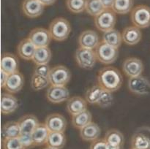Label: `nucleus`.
<instances>
[{
    "instance_id": "a19ab883",
    "label": "nucleus",
    "mask_w": 150,
    "mask_h": 149,
    "mask_svg": "<svg viewBox=\"0 0 150 149\" xmlns=\"http://www.w3.org/2000/svg\"><path fill=\"white\" fill-rule=\"evenodd\" d=\"M7 77H8V74L3 70H1V87L2 89H4V87H5Z\"/></svg>"
},
{
    "instance_id": "c756f323",
    "label": "nucleus",
    "mask_w": 150,
    "mask_h": 149,
    "mask_svg": "<svg viewBox=\"0 0 150 149\" xmlns=\"http://www.w3.org/2000/svg\"><path fill=\"white\" fill-rule=\"evenodd\" d=\"M65 143L66 137L64 132H50L46 145L55 149H62Z\"/></svg>"
},
{
    "instance_id": "f704fd0d",
    "label": "nucleus",
    "mask_w": 150,
    "mask_h": 149,
    "mask_svg": "<svg viewBox=\"0 0 150 149\" xmlns=\"http://www.w3.org/2000/svg\"><path fill=\"white\" fill-rule=\"evenodd\" d=\"M86 0H66V6L69 11L81 13L86 9Z\"/></svg>"
},
{
    "instance_id": "423d86ee",
    "label": "nucleus",
    "mask_w": 150,
    "mask_h": 149,
    "mask_svg": "<svg viewBox=\"0 0 150 149\" xmlns=\"http://www.w3.org/2000/svg\"><path fill=\"white\" fill-rule=\"evenodd\" d=\"M75 59L78 65L84 70H91L98 61L96 53L94 50L79 47L75 53Z\"/></svg>"
},
{
    "instance_id": "f03ea898",
    "label": "nucleus",
    "mask_w": 150,
    "mask_h": 149,
    "mask_svg": "<svg viewBox=\"0 0 150 149\" xmlns=\"http://www.w3.org/2000/svg\"><path fill=\"white\" fill-rule=\"evenodd\" d=\"M52 39L58 42L64 41L71 32V26L64 18H57L51 21L48 29Z\"/></svg>"
},
{
    "instance_id": "72a5a7b5",
    "label": "nucleus",
    "mask_w": 150,
    "mask_h": 149,
    "mask_svg": "<svg viewBox=\"0 0 150 149\" xmlns=\"http://www.w3.org/2000/svg\"><path fill=\"white\" fill-rule=\"evenodd\" d=\"M50 83L49 77H42L34 73L31 79V86L35 91H40L45 89Z\"/></svg>"
},
{
    "instance_id": "c9c22d12",
    "label": "nucleus",
    "mask_w": 150,
    "mask_h": 149,
    "mask_svg": "<svg viewBox=\"0 0 150 149\" xmlns=\"http://www.w3.org/2000/svg\"><path fill=\"white\" fill-rule=\"evenodd\" d=\"M1 145L3 149H25L21 143L19 137L1 140Z\"/></svg>"
},
{
    "instance_id": "58836bf2",
    "label": "nucleus",
    "mask_w": 150,
    "mask_h": 149,
    "mask_svg": "<svg viewBox=\"0 0 150 149\" xmlns=\"http://www.w3.org/2000/svg\"><path fill=\"white\" fill-rule=\"evenodd\" d=\"M51 68L48 64H39V65H36L35 70H34V73L39 75L42 76V77H49L50 72H51Z\"/></svg>"
},
{
    "instance_id": "bb28decb",
    "label": "nucleus",
    "mask_w": 150,
    "mask_h": 149,
    "mask_svg": "<svg viewBox=\"0 0 150 149\" xmlns=\"http://www.w3.org/2000/svg\"><path fill=\"white\" fill-rule=\"evenodd\" d=\"M51 56H52L51 51L48 47L37 48L32 58V61L36 65L47 64L51 61Z\"/></svg>"
},
{
    "instance_id": "a878e982",
    "label": "nucleus",
    "mask_w": 150,
    "mask_h": 149,
    "mask_svg": "<svg viewBox=\"0 0 150 149\" xmlns=\"http://www.w3.org/2000/svg\"><path fill=\"white\" fill-rule=\"evenodd\" d=\"M102 41L111 46L119 49V48L121 46L122 42H123L122 33L115 29L103 32Z\"/></svg>"
},
{
    "instance_id": "5701e85b",
    "label": "nucleus",
    "mask_w": 150,
    "mask_h": 149,
    "mask_svg": "<svg viewBox=\"0 0 150 149\" xmlns=\"http://www.w3.org/2000/svg\"><path fill=\"white\" fill-rule=\"evenodd\" d=\"M21 134H32L40 124L38 118L32 114H28L22 116L18 120Z\"/></svg>"
},
{
    "instance_id": "6e6552de",
    "label": "nucleus",
    "mask_w": 150,
    "mask_h": 149,
    "mask_svg": "<svg viewBox=\"0 0 150 149\" xmlns=\"http://www.w3.org/2000/svg\"><path fill=\"white\" fill-rule=\"evenodd\" d=\"M131 146L135 149H150V127H142L136 129L132 136Z\"/></svg>"
},
{
    "instance_id": "9d476101",
    "label": "nucleus",
    "mask_w": 150,
    "mask_h": 149,
    "mask_svg": "<svg viewBox=\"0 0 150 149\" xmlns=\"http://www.w3.org/2000/svg\"><path fill=\"white\" fill-rule=\"evenodd\" d=\"M28 38L36 46V48L48 47L52 39L49 31L45 28L40 27L32 29L29 32Z\"/></svg>"
},
{
    "instance_id": "ea45409f",
    "label": "nucleus",
    "mask_w": 150,
    "mask_h": 149,
    "mask_svg": "<svg viewBox=\"0 0 150 149\" xmlns=\"http://www.w3.org/2000/svg\"><path fill=\"white\" fill-rule=\"evenodd\" d=\"M89 149H108V145L105 139H98L92 142Z\"/></svg>"
},
{
    "instance_id": "f257e3e1",
    "label": "nucleus",
    "mask_w": 150,
    "mask_h": 149,
    "mask_svg": "<svg viewBox=\"0 0 150 149\" xmlns=\"http://www.w3.org/2000/svg\"><path fill=\"white\" fill-rule=\"evenodd\" d=\"M98 84L104 90L114 92L119 90L123 83V77L120 70L114 67L101 69L98 74Z\"/></svg>"
},
{
    "instance_id": "412c9836",
    "label": "nucleus",
    "mask_w": 150,
    "mask_h": 149,
    "mask_svg": "<svg viewBox=\"0 0 150 149\" xmlns=\"http://www.w3.org/2000/svg\"><path fill=\"white\" fill-rule=\"evenodd\" d=\"M36 48V46L31 42L29 38H25L22 39L18 45V55L19 57L26 61L32 60Z\"/></svg>"
},
{
    "instance_id": "7c9ffc66",
    "label": "nucleus",
    "mask_w": 150,
    "mask_h": 149,
    "mask_svg": "<svg viewBox=\"0 0 150 149\" xmlns=\"http://www.w3.org/2000/svg\"><path fill=\"white\" fill-rule=\"evenodd\" d=\"M133 0H114L112 10L116 14L125 15L133 9Z\"/></svg>"
},
{
    "instance_id": "c03bdc74",
    "label": "nucleus",
    "mask_w": 150,
    "mask_h": 149,
    "mask_svg": "<svg viewBox=\"0 0 150 149\" xmlns=\"http://www.w3.org/2000/svg\"><path fill=\"white\" fill-rule=\"evenodd\" d=\"M43 149H55V148H54L49 147V146H47L46 148H43Z\"/></svg>"
},
{
    "instance_id": "ddd939ff",
    "label": "nucleus",
    "mask_w": 150,
    "mask_h": 149,
    "mask_svg": "<svg viewBox=\"0 0 150 149\" xmlns=\"http://www.w3.org/2000/svg\"><path fill=\"white\" fill-rule=\"evenodd\" d=\"M45 124L50 132H64L67 128V121L62 115L52 113L46 117Z\"/></svg>"
},
{
    "instance_id": "2eb2a0df",
    "label": "nucleus",
    "mask_w": 150,
    "mask_h": 149,
    "mask_svg": "<svg viewBox=\"0 0 150 149\" xmlns=\"http://www.w3.org/2000/svg\"><path fill=\"white\" fill-rule=\"evenodd\" d=\"M100 42L98 34L90 29L83 31L79 37V47L87 49H95Z\"/></svg>"
},
{
    "instance_id": "37998d69",
    "label": "nucleus",
    "mask_w": 150,
    "mask_h": 149,
    "mask_svg": "<svg viewBox=\"0 0 150 149\" xmlns=\"http://www.w3.org/2000/svg\"><path fill=\"white\" fill-rule=\"evenodd\" d=\"M44 6H51L57 1V0H39Z\"/></svg>"
},
{
    "instance_id": "39448f33",
    "label": "nucleus",
    "mask_w": 150,
    "mask_h": 149,
    "mask_svg": "<svg viewBox=\"0 0 150 149\" xmlns=\"http://www.w3.org/2000/svg\"><path fill=\"white\" fill-rule=\"evenodd\" d=\"M117 23V14L112 9H105L95 17V25L100 32H105L114 29Z\"/></svg>"
},
{
    "instance_id": "aec40b11",
    "label": "nucleus",
    "mask_w": 150,
    "mask_h": 149,
    "mask_svg": "<svg viewBox=\"0 0 150 149\" xmlns=\"http://www.w3.org/2000/svg\"><path fill=\"white\" fill-rule=\"evenodd\" d=\"M122 40L126 45H135L139 43L142 38V33L139 28L135 26H127L122 32Z\"/></svg>"
},
{
    "instance_id": "cd10ccee",
    "label": "nucleus",
    "mask_w": 150,
    "mask_h": 149,
    "mask_svg": "<svg viewBox=\"0 0 150 149\" xmlns=\"http://www.w3.org/2000/svg\"><path fill=\"white\" fill-rule=\"evenodd\" d=\"M104 139L110 146L122 148L124 144L125 139L122 133L116 129L108 130L105 133Z\"/></svg>"
},
{
    "instance_id": "a18cd8bd",
    "label": "nucleus",
    "mask_w": 150,
    "mask_h": 149,
    "mask_svg": "<svg viewBox=\"0 0 150 149\" xmlns=\"http://www.w3.org/2000/svg\"><path fill=\"white\" fill-rule=\"evenodd\" d=\"M131 149H135V148H132Z\"/></svg>"
},
{
    "instance_id": "79ce46f5",
    "label": "nucleus",
    "mask_w": 150,
    "mask_h": 149,
    "mask_svg": "<svg viewBox=\"0 0 150 149\" xmlns=\"http://www.w3.org/2000/svg\"><path fill=\"white\" fill-rule=\"evenodd\" d=\"M101 2L105 9H112L114 0H101Z\"/></svg>"
},
{
    "instance_id": "c85d7f7f",
    "label": "nucleus",
    "mask_w": 150,
    "mask_h": 149,
    "mask_svg": "<svg viewBox=\"0 0 150 149\" xmlns=\"http://www.w3.org/2000/svg\"><path fill=\"white\" fill-rule=\"evenodd\" d=\"M92 115L90 111L88 110L83 111L80 113L72 115V125L73 126V127L79 129H81L83 127H84L85 126L92 122Z\"/></svg>"
},
{
    "instance_id": "a211bd4d",
    "label": "nucleus",
    "mask_w": 150,
    "mask_h": 149,
    "mask_svg": "<svg viewBox=\"0 0 150 149\" xmlns=\"http://www.w3.org/2000/svg\"><path fill=\"white\" fill-rule=\"evenodd\" d=\"M18 107L17 98L10 93H1V112L3 115H9L16 111Z\"/></svg>"
},
{
    "instance_id": "e433bc0d",
    "label": "nucleus",
    "mask_w": 150,
    "mask_h": 149,
    "mask_svg": "<svg viewBox=\"0 0 150 149\" xmlns=\"http://www.w3.org/2000/svg\"><path fill=\"white\" fill-rule=\"evenodd\" d=\"M113 102H114V96L112 94V92L103 89L99 102L97 104V105L100 108H108L112 105Z\"/></svg>"
},
{
    "instance_id": "b1692460",
    "label": "nucleus",
    "mask_w": 150,
    "mask_h": 149,
    "mask_svg": "<svg viewBox=\"0 0 150 149\" xmlns=\"http://www.w3.org/2000/svg\"><path fill=\"white\" fill-rule=\"evenodd\" d=\"M50 131L44 124H39L32 133L35 146H40L46 144Z\"/></svg>"
},
{
    "instance_id": "473e14b6",
    "label": "nucleus",
    "mask_w": 150,
    "mask_h": 149,
    "mask_svg": "<svg viewBox=\"0 0 150 149\" xmlns=\"http://www.w3.org/2000/svg\"><path fill=\"white\" fill-rule=\"evenodd\" d=\"M105 10L101 0H86V13L91 16L96 17Z\"/></svg>"
},
{
    "instance_id": "7ed1b4c3",
    "label": "nucleus",
    "mask_w": 150,
    "mask_h": 149,
    "mask_svg": "<svg viewBox=\"0 0 150 149\" xmlns=\"http://www.w3.org/2000/svg\"><path fill=\"white\" fill-rule=\"evenodd\" d=\"M130 19L133 26L139 29H146L150 26V7L145 4L137 5L132 10Z\"/></svg>"
},
{
    "instance_id": "393cba45",
    "label": "nucleus",
    "mask_w": 150,
    "mask_h": 149,
    "mask_svg": "<svg viewBox=\"0 0 150 149\" xmlns=\"http://www.w3.org/2000/svg\"><path fill=\"white\" fill-rule=\"evenodd\" d=\"M21 134L20 126L17 121H9L1 127V140L19 137Z\"/></svg>"
},
{
    "instance_id": "f8f14e48",
    "label": "nucleus",
    "mask_w": 150,
    "mask_h": 149,
    "mask_svg": "<svg viewBox=\"0 0 150 149\" xmlns=\"http://www.w3.org/2000/svg\"><path fill=\"white\" fill-rule=\"evenodd\" d=\"M144 69V67L142 60L136 57L127 58L122 64L123 72L129 78L142 75Z\"/></svg>"
},
{
    "instance_id": "9b49d317",
    "label": "nucleus",
    "mask_w": 150,
    "mask_h": 149,
    "mask_svg": "<svg viewBox=\"0 0 150 149\" xmlns=\"http://www.w3.org/2000/svg\"><path fill=\"white\" fill-rule=\"evenodd\" d=\"M46 98L50 102L54 104H59L68 100L70 98V92L66 86H53L51 85L46 91Z\"/></svg>"
},
{
    "instance_id": "0eeeda50",
    "label": "nucleus",
    "mask_w": 150,
    "mask_h": 149,
    "mask_svg": "<svg viewBox=\"0 0 150 149\" xmlns=\"http://www.w3.org/2000/svg\"><path fill=\"white\" fill-rule=\"evenodd\" d=\"M71 79V72L64 65H57L52 67L49 74V80L53 86H66Z\"/></svg>"
},
{
    "instance_id": "20e7f679",
    "label": "nucleus",
    "mask_w": 150,
    "mask_h": 149,
    "mask_svg": "<svg viewBox=\"0 0 150 149\" xmlns=\"http://www.w3.org/2000/svg\"><path fill=\"white\" fill-rule=\"evenodd\" d=\"M97 59L103 64L114 63L119 56V49L101 41L95 49Z\"/></svg>"
},
{
    "instance_id": "f3484780",
    "label": "nucleus",
    "mask_w": 150,
    "mask_h": 149,
    "mask_svg": "<svg viewBox=\"0 0 150 149\" xmlns=\"http://www.w3.org/2000/svg\"><path fill=\"white\" fill-rule=\"evenodd\" d=\"M19 61L16 56L11 53H4L1 58V70L8 74L18 72Z\"/></svg>"
},
{
    "instance_id": "1a4fd4ad",
    "label": "nucleus",
    "mask_w": 150,
    "mask_h": 149,
    "mask_svg": "<svg viewBox=\"0 0 150 149\" xmlns=\"http://www.w3.org/2000/svg\"><path fill=\"white\" fill-rule=\"evenodd\" d=\"M129 91L136 95H146L150 93V82L143 75L130 77L127 81Z\"/></svg>"
},
{
    "instance_id": "2f4dec72",
    "label": "nucleus",
    "mask_w": 150,
    "mask_h": 149,
    "mask_svg": "<svg viewBox=\"0 0 150 149\" xmlns=\"http://www.w3.org/2000/svg\"><path fill=\"white\" fill-rule=\"evenodd\" d=\"M103 89L99 85H95L88 89L85 93V99L88 103L92 105H97L100 98Z\"/></svg>"
},
{
    "instance_id": "dca6fc26",
    "label": "nucleus",
    "mask_w": 150,
    "mask_h": 149,
    "mask_svg": "<svg viewBox=\"0 0 150 149\" xmlns=\"http://www.w3.org/2000/svg\"><path fill=\"white\" fill-rule=\"evenodd\" d=\"M24 85V78L20 72L8 74L4 89L8 93H16L20 91Z\"/></svg>"
},
{
    "instance_id": "4c0bfd02",
    "label": "nucleus",
    "mask_w": 150,
    "mask_h": 149,
    "mask_svg": "<svg viewBox=\"0 0 150 149\" xmlns=\"http://www.w3.org/2000/svg\"><path fill=\"white\" fill-rule=\"evenodd\" d=\"M19 140L25 149H30L35 146L32 134H21Z\"/></svg>"
},
{
    "instance_id": "6ab92c4d",
    "label": "nucleus",
    "mask_w": 150,
    "mask_h": 149,
    "mask_svg": "<svg viewBox=\"0 0 150 149\" xmlns=\"http://www.w3.org/2000/svg\"><path fill=\"white\" fill-rule=\"evenodd\" d=\"M87 101L79 96L69 98L66 105L67 110L70 115H74L87 110Z\"/></svg>"
},
{
    "instance_id": "4468645a",
    "label": "nucleus",
    "mask_w": 150,
    "mask_h": 149,
    "mask_svg": "<svg viewBox=\"0 0 150 149\" xmlns=\"http://www.w3.org/2000/svg\"><path fill=\"white\" fill-rule=\"evenodd\" d=\"M23 14L30 18H35L43 13L45 6L39 0H23L21 4Z\"/></svg>"
},
{
    "instance_id": "4be33fe9",
    "label": "nucleus",
    "mask_w": 150,
    "mask_h": 149,
    "mask_svg": "<svg viewBox=\"0 0 150 149\" xmlns=\"http://www.w3.org/2000/svg\"><path fill=\"white\" fill-rule=\"evenodd\" d=\"M100 134V127L98 126V124L92 121L80 129V136L84 141H95L99 139Z\"/></svg>"
}]
</instances>
